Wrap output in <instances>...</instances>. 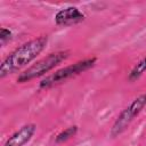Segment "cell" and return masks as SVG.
Wrapping results in <instances>:
<instances>
[{"label": "cell", "mask_w": 146, "mask_h": 146, "mask_svg": "<svg viewBox=\"0 0 146 146\" xmlns=\"http://www.w3.org/2000/svg\"><path fill=\"white\" fill-rule=\"evenodd\" d=\"M48 42L47 35H41L33 40H30L15 50H13L2 62L0 65V78L3 79L5 76L16 73L21 68L25 67L27 64L33 62L46 48Z\"/></svg>", "instance_id": "cell-1"}, {"label": "cell", "mask_w": 146, "mask_h": 146, "mask_svg": "<svg viewBox=\"0 0 146 146\" xmlns=\"http://www.w3.org/2000/svg\"><path fill=\"white\" fill-rule=\"evenodd\" d=\"M67 57H68V51H66V50L51 52V54L47 55L46 57L41 58L40 60H38L36 63H34L33 65H31L30 67H27L25 71H23L17 76L16 81L18 83H24V82H29L33 79L40 78V76L44 75L46 73H48L49 71H51L52 68H55L58 64H60Z\"/></svg>", "instance_id": "cell-2"}, {"label": "cell", "mask_w": 146, "mask_h": 146, "mask_svg": "<svg viewBox=\"0 0 146 146\" xmlns=\"http://www.w3.org/2000/svg\"><path fill=\"white\" fill-rule=\"evenodd\" d=\"M96 60H97L96 57H90V58L79 60V62L71 64L68 66H65L63 68H59L56 72H54L50 75L42 79L39 82V88L40 89H48L52 86L65 82L66 80L75 76V75H79L80 73H83V72L88 71L89 68H91L96 64Z\"/></svg>", "instance_id": "cell-3"}, {"label": "cell", "mask_w": 146, "mask_h": 146, "mask_svg": "<svg viewBox=\"0 0 146 146\" xmlns=\"http://www.w3.org/2000/svg\"><path fill=\"white\" fill-rule=\"evenodd\" d=\"M146 106V92L140 94L139 96H137L116 117V120L114 121L110 135L115 138L117 136H120L122 132H124L127 130V128L130 125V123L133 121V119L136 116H138L140 114V112L144 110V107Z\"/></svg>", "instance_id": "cell-4"}, {"label": "cell", "mask_w": 146, "mask_h": 146, "mask_svg": "<svg viewBox=\"0 0 146 146\" xmlns=\"http://www.w3.org/2000/svg\"><path fill=\"white\" fill-rule=\"evenodd\" d=\"M84 14L76 7L70 6L58 10L55 15V23L58 26H72L84 21Z\"/></svg>", "instance_id": "cell-5"}, {"label": "cell", "mask_w": 146, "mask_h": 146, "mask_svg": "<svg viewBox=\"0 0 146 146\" xmlns=\"http://www.w3.org/2000/svg\"><path fill=\"white\" fill-rule=\"evenodd\" d=\"M36 131V125L34 123H27L15 131L3 144V146H24L27 144Z\"/></svg>", "instance_id": "cell-6"}, {"label": "cell", "mask_w": 146, "mask_h": 146, "mask_svg": "<svg viewBox=\"0 0 146 146\" xmlns=\"http://www.w3.org/2000/svg\"><path fill=\"white\" fill-rule=\"evenodd\" d=\"M145 72H146V55L140 60H138L135 64V66L131 68V71L128 74V80L130 82H133V81L138 80Z\"/></svg>", "instance_id": "cell-7"}, {"label": "cell", "mask_w": 146, "mask_h": 146, "mask_svg": "<svg viewBox=\"0 0 146 146\" xmlns=\"http://www.w3.org/2000/svg\"><path fill=\"white\" fill-rule=\"evenodd\" d=\"M78 133V127L76 125H72V127H68L66 128L65 130H63L62 132H59L56 138H55V141L57 144H60V143H64L66 140H68L70 138L74 137L75 135Z\"/></svg>", "instance_id": "cell-8"}, {"label": "cell", "mask_w": 146, "mask_h": 146, "mask_svg": "<svg viewBox=\"0 0 146 146\" xmlns=\"http://www.w3.org/2000/svg\"><path fill=\"white\" fill-rule=\"evenodd\" d=\"M11 31L7 27H1L0 30V41H1V44H5L7 41H9L11 39Z\"/></svg>", "instance_id": "cell-9"}]
</instances>
